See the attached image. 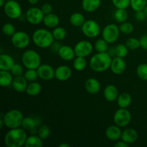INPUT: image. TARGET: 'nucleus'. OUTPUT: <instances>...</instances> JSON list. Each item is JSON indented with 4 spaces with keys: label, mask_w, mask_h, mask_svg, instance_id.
<instances>
[{
    "label": "nucleus",
    "mask_w": 147,
    "mask_h": 147,
    "mask_svg": "<svg viewBox=\"0 0 147 147\" xmlns=\"http://www.w3.org/2000/svg\"><path fill=\"white\" fill-rule=\"evenodd\" d=\"M27 138V133L23 128L11 129L4 136V144L8 147H21L24 146Z\"/></svg>",
    "instance_id": "1"
},
{
    "label": "nucleus",
    "mask_w": 147,
    "mask_h": 147,
    "mask_svg": "<svg viewBox=\"0 0 147 147\" xmlns=\"http://www.w3.org/2000/svg\"><path fill=\"white\" fill-rule=\"evenodd\" d=\"M112 59L109 53H98L90 58V67L92 70L97 73H102L111 67Z\"/></svg>",
    "instance_id": "2"
},
{
    "label": "nucleus",
    "mask_w": 147,
    "mask_h": 147,
    "mask_svg": "<svg viewBox=\"0 0 147 147\" xmlns=\"http://www.w3.org/2000/svg\"><path fill=\"white\" fill-rule=\"evenodd\" d=\"M33 42L40 48H48L54 42L55 38L53 32L46 29H38L32 34Z\"/></svg>",
    "instance_id": "3"
},
{
    "label": "nucleus",
    "mask_w": 147,
    "mask_h": 147,
    "mask_svg": "<svg viewBox=\"0 0 147 147\" xmlns=\"http://www.w3.org/2000/svg\"><path fill=\"white\" fill-rule=\"evenodd\" d=\"M4 126L8 129H16L22 126V123L24 119V116L22 111L17 109H12L7 111L2 116Z\"/></svg>",
    "instance_id": "4"
},
{
    "label": "nucleus",
    "mask_w": 147,
    "mask_h": 147,
    "mask_svg": "<svg viewBox=\"0 0 147 147\" xmlns=\"http://www.w3.org/2000/svg\"><path fill=\"white\" fill-rule=\"evenodd\" d=\"M23 65L27 69L37 70L41 65V57L38 53L33 50H26L22 57Z\"/></svg>",
    "instance_id": "5"
},
{
    "label": "nucleus",
    "mask_w": 147,
    "mask_h": 147,
    "mask_svg": "<svg viewBox=\"0 0 147 147\" xmlns=\"http://www.w3.org/2000/svg\"><path fill=\"white\" fill-rule=\"evenodd\" d=\"M3 8L6 15L11 20H16L21 17L22 12L21 5L15 0L7 1Z\"/></svg>",
    "instance_id": "6"
},
{
    "label": "nucleus",
    "mask_w": 147,
    "mask_h": 147,
    "mask_svg": "<svg viewBox=\"0 0 147 147\" xmlns=\"http://www.w3.org/2000/svg\"><path fill=\"white\" fill-rule=\"evenodd\" d=\"M113 121L121 128L126 127L131 121V113L127 109L119 108L114 113Z\"/></svg>",
    "instance_id": "7"
},
{
    "label": "nucleus",
    "mask_w": 147,
    "mask_h": 147,
    "mask_svg": "<svg viewBox=\"0 0 147 147\" xmlns=\"http://www.w3.org/2000/svg\"><path fill=\"white\" fill-rule=\"evenodd\" d=\"M120 32V29L116 24H109L103 28L102 31V37L109 44H112L117 41Z\"/></svg>",
    "instance_id": "8"
},
{
    "label": "nucleus",
    "mask_w": 147,
    "mask_h": 147,
    "mask_svg": "<svg viewBox=\"0 0 147 147\" xmlns=\"http://www.w3.org/2000/svg\"><path fill=\"white\" fill-rule=\"evenodd\" d=\"M81 30L83 34L89 38H95L98 37L100 32V25L93 20H86L81 27Z\"/></svg>",
    "instance_id": "9"
},
{
    "label": "nucleus",
    "mask_w": 147,
    "mask_h": 147,
    "mask_svg": "<svg viewBox=\"0 0 147 147\" xmlns=\"http://www.w3.org/2000/svg\"><path fill=\"white\" fill-rule=\"evenodd\" d=\"M11 44L18 49H24L30 45V37L27 32L17 31L11 36Z\"/></svg>",
    "instance_id": "10"
},
{
    "label": "nucleus",
    "mask_w": 147,
    "mask_h": 147,
    "mask_svg": "<svg viewBox=\"0 0 147 147\" xmlns=\"http://www.w3.org/2000/svg\"><path fill=\"white\" fill-rule=\"evenodd\" d=\"M44 17L45 14L42 12L41 9L35 7L29 9L25 14L27 21L34 25H37L42 22Z\"/></svg>",
    "instance_id": "11"
},
{
    "label": "nucleus",
    "mask_w": 147,
    "mask_h": 147,
    "mask_svg": "<svg viewBox=\"0 0 147 147\" xmlns=\"http://www.w3.org/2000/svg\"><path fill=\"white\" fill-rule=\"evenodd\" d=\"M93 48V45L88 40L79 41L74 47L76 56L83 57H88L91 54Z\"/></svg>",
    "instance_id": "12"
},
{
    "label": "nucleus",
    "mask_w": 147,
    "mask_h": 147,
    "mask_svg": "<svg viewBox=\"0 0 147 147\" xmlns=\"http://www.w3.org/2000/svg\"><path fill=\"white\" fill-rule=\"evenodd\" d=\"M37 73H38L39 78L43 80H51L54 78L55 73V70H54L51 65L48 64H42L40 65V67L37 69Z\"/></svg>",
    "instance_id": "13"
},
{
    "label": "nucleus",
    "mask_w": 147,
    "mask_h": 147,
    "mask_svg": "<svg viewBox=\"0 0 147 147\" xmlns=\"http://www.w3.org/2000/svg\"><path fill=\"white\" fill-rule=\"evenodd\" d=\"M110 68L115 75L122 74L126 68V63L124 59L116 56V57L112 59Z\"/></svg>",
    "instance_id": "14"
},
{
    "label": "nucleus",
    "mask_w": 147,
    "mask_h": 147,
    "mask_svg": "<svg viewBox=\"0 0 147 147\" xmlns=\"http://www.w3.org/2000/svg\"><path fill=\"white\" fill-rule=\"evenodd\" d=\"M72 76V70L68 66L60 65L55 69V78L59 81H66Z\"/></svg>",
    "instance_id": "15"
},
{
    "label": "nucleus",
    "mask_w": 147,
    "mask_h": 147,
    "mask_svg": "<svg viewBox=\"0 0 147 147\" xmlns=\"http://www.w3.org/2000/svg\"><path fill=\"white\" fill-rule=\"evenodd\" d=\"M121 135L122 131L121 130V127L116 124L109 126L106 130V138L110 141H119L121 139Z\"/></svg>",
    "instance_id": "16"
},
{
    "label": "nucleus",
    "mask_w": 147,
    "mask_h": 147,
    "mask_svg": "<svg viewBox=\"0 0 147 147\" xmlns=\"http://www.w3.org/2000/svg\"><path fill=\"white\" fill-rule=\"evenodd\" d=\"M27 83L28 81L24 76H15V78L13 79L11 85L15 91L18 93H24V92H26V89L28 86Z\"/></svg>",
    "instance_id": "17"
},
{
    "label": "nucleus",
    "mask_w": 147,
    "mask_h": 147,
    "mask_svg": "<svg viewBox=\"0 0 147 147\" xmlns=\"http://www.w3.org/2000/svg\"><path fill=\"white\" fill-rule=\"evenodd\" d=\"M85 89L90 94H96L100 90V83L97 79L94 78H90L85 82Z\"/></svg>",
    "instance_id": "18"
},
{
    "label": "nucleus",
    "mask_w": 147,
    "mask_h": 147,
    "mask_svg": "<svg viewBox=\"0 0 147 147\" xmlns=\"http://www.w3.org/2000/svg\"><path fill=\"white\" fill-rule=\"evenodd\" d=\"M57 53L60 58L65 61H70V60H74L75 56H76L74 48H72L68 45L61 46Z\"/></svg>",
    "instance_id": "19"
},
{
    "label": "nucleus",
    "mask_w": 147,
    "mask_h": 147,
    "mask_svg": "<svg viewBox=\"0 0 147 147\" xmlns=\"http://www.w3.org/2000/svg\"><path fill=\"white\" fill-rule=\"evenodd\" d=\"M139 138V134L134 129H126L122 131L121 140L129 144L135 143Z\"/></svg>",
    "instance_id": "20"
},
{
    "label": "nucleus",
    "mask_w": 147,
    "mask_h": 147,
    "mask_svg": "<svg viewBox=\"0 0 147 147\" xmlns=\"http://www.w3.org/2000/svg\"><path fill=\"white\" fill-rule=\"evenodd\" d=\"M103 96L105 99L109 102H113L117 100L119 96V91L117 88L113 85H109L103 90Z\"/></svg>",
    "instance_id": "21"
},
{
    "label": "nucleus",
    "mask_w": 147,
    "mask_h": 147,
    "mask_svg": "<svg viewBox=\"0 0 147 147\" xmlns=\"http://www.w3.org/2000/svg\"><path fill=\"white\" fill-rule=\"evenodd\" d=\"M43 24L48 28H55L60 24V18L54 13L45 14L42 21Z\"/></svg>",
    "instance_id": "22"
},
{
    "label": "nucleus",
    "mask_w": 147,
    "mask_h": 147,
    "mask_svg": "<svg viewBox=\"0 0 147 147\" xmlns=\"http://www.w3.org/2000/svg\"><path fill=\"white\" fill-rule=\"evenodd\" d=\"M15 64L11 56L7 54H2L0 56V70L10 71Z\"/></svg>",
    "instance_id": "23"
},
{
    "label": "nucleus",
    "mask_w": 147,
    "mask_h": 147,
    "mask_svg": "<svg viewBox=\"0 0 147 147\" xmlns=\"http://www.w3.org/2000/svg\"><path fill=\"white\" fill-rule=\"evenodd\" d=\"M101 4V0H83L82 7L86 12H93L96 11Z\"/></svg>",
    "instance_id": "24"
},
{
    "label": "nucleus",
    "mask_w": 147,
    "mask_h": 147,
    "mask_svg": "<svg viewBox=\"0 0 147 147\" xmlns=\"http://www.w3.org/2000/svg\"><path fill=\"white\" fill-rule=\"evenodd\" d=\"M132 102V97L129 93H123L119 95L117 98V104L119 108L127 109Z\"/></svg>",
    "instance_id": "25"
},
{
    "label": "nucleus",
    "mask_w": 147,
    "mask_h": 147,
    "mask_svg": "<svg viewBox=\"0 0 147 147\" xmlns=\"http://www.w3.org/2000/svg\"><path fill=\"white\" fill-rule=\"evenodd\" d=\"M12 74L7 70H0V86L1 87H8L12 83Z\"/></svg>",
    "instance_id": "26"
},
{
    "label": "nucleus",
    "mask_w": 147,
    "mask_h": 147,
    "mask_svg": "<svg viewBox=\"0 0 147 147\" xmlns=\"http://www.w3.org/2000/svg\"><path fill=\"white\" fill-rule=\"evenodd\" d=\"M42 90V86L37 82H30L26 89V93L30 96H36L40 93Z\"/></svg>",
    "instance_id": "27"
},
{
    "label": "nucleus",
    "mask_w": 147,
    "mask_h": 147,
    "mask_svg": "<svg viewBox=\"0 0 147 147\" xmlns=\"http://www.w3.org/2000/svg\"><path fill=\"white\" fill-rule=\"evenodd\" d=\"M85 22H86V20H85L84 16L80 12L73 13L70 17V24L74 27H82Z\"/></svg>",
    "instance_id": "28"
},
{
    "label": "nucleus",
    "mask_w": 147,
    "mask_h": 147,
    "mask_svg": "<svg viewBox=\"0 0 147 147\" xmlns=\"http://www.w3.org/2000/svg\"><path fill=\"white\" fill-rule=\"evenodd\" d=\"M24 146L26 147H42L43 146L42 139L38 135H32L27 138Z\"/></svg>",
    "instance_id": "29"
},
{
    "label": "nucleus",
    "mask_w": 147,
    "mask_h": 147,
    "mask_svg": "<svg viewBox=\"0 0 147 147\" xmlns=\"http://www.w3.org/2000/svg\"><path fill=\"white\" fill-rule=\"evenodd\" d=\"M37 126V121L36 119L31 116H27L24 117V119L22 123V127L27 131L34 130Z\"/></svg>",
    "instance_id": "30"
},
{
    "label": "nucleus",
    "mask_w": 147,
    "mask_h": 147,
    "mask_svg": "<svg viewBox=\"0 0 147 147\" xmlns=\"http://www.w3.org/2000/svg\"><path fill=\"white\" fill-rule=\"evenodd\" d=\"M109 44L104 39H98L95 42V50L98 53H107L109 49Z\"/></svg>",
    "instance_id": "31"
},
{
    "label": "nucleus",
    "mask_w": 147,
    "mask_h": 147,
    "mask_svg": "<svg viewBox=\"0 0 147 147\" xmlns=\"http://www.w3.org/2000/svg\"><path fill=\"white\" fill-rule=\"evenodd\" d=\"M87 65V61L86 57H77L74 59L73 61V67L77 71H83Z\"/></svg>",
    "instance_id": "32"
},
{
    "label": "nucleus",
    "mask_w": 147,
    "mask_h": 147,
    "mask_svg": "<svg viewBox=\"0 0 147 147\" xmlns=\"http://www.w3.org/2000/svg\"><path fill=\"white\" fill-rule=\"evenodd\" d=\"M128 18V12L124 9H117L114 12V19L119 23H123Z\"/></svg>",
    "instance_id": "33"
},
{
    "label": "nucleus",
    "mask_w": 147,
    "mask_h": 147,
    "mask_svg": "<svg viewBox=\"0 0 147 147\" xmlns=\"http://www.w3.org/2000/svg\"><path fill=\"white\" fill-rule=\"evenodd\" d=\"M52 32H53L55 40H57V41L63 40V39L65 38L66 34H67L66 30L63 27H58V26L57 27H55V28L53 29V31Z\"/></svg>",
    "instance_id": "34"
},
{
    "label": "nucleus",
    "mask_w": 147,
    "mask_h": 147,
    "mask_svg": "<svg viewBox=\"0 0 147 147\" xmlns=\"http://www.w3.org/2000/svg\"><path fill=\"white\" fill-rule=\"evenodd\" d=\"M129 53V48L124 44H119L115 47V54L117 57L124 58L127 56Z\"/></svg>",
    "instance_id": "35"
},
{
    "label": "nucleus",
    "mask_w": 147,
    "mask_h": 147,
    "mask_svg": "<svg viewBox=\"0 0 147 147\" xmlns=\"http://www.w3.org/2000/svg\"><path fill=\"white\" fill-rule=\"evenodd\" d=\"M147 4V0H131L130 6L135 11L144 10Z\"/></svg>",
    "instance_id": "36"
},
{
    "label": "nucleus",
    "mask_w": 147,
    "mask_h": 147,
    "mask_svg": "<svg viewBox=\"0 0 147 147\" xmlns=\"http://www.w3.org/2000/svg\"><path fill=\"white\" fill-rule=\"evenodd\" d=\"M136 75L142 80H147V64L142 63L136 68Z\"/></svg>",
    "instance_id": "37"
},
{
    "label": "nucleus",
    "mask_w": 147,
    "mask_h": 147,
    "mask_svg": "<svg viewBox=\"0 0 147 147\" xmlns=\"http://www.w3.org/2000/svg\"><path fill=\"white\" fill-rule=\"evenodd\" d=\"M125 45L127 46L129 50H136L139 47H141L140 40L135 38V37H130V38L127 39Z\"/></svg>",
    "instance_id": "38"
},
{
    "label": "nucleus",
    "mask_w": 147,
    "mask_h": 147,
    "mask_svg": "<svg viewBox=\"0 0 147 147\" xmlns=\"http://www.w3.org/2000/svg\"><path fill=\"white\" fill-rule=\"evenodd\" d=\"M37 134H38V136L42 140H45V139H47V138L50 137V134H51V129L47 125H43L39 129Z\"/></svg>",
    "instance_id": "39"
},
{
    "label": "nucleus",
    "mask_w": 147,
    "mask_h": 147,
    "mask_svg": "<svg viewBox=\"0 0 147 147\" xmlns=\"http://www.w3.org/2000/svg\"><path fill=\"white\" fill-rule=\"evenodd\" d=\"M24 78L27 79L28 82H34L39 77L37 70L35 69H27V71L24 74Z\"/></svg>",
    "instance_id": "40"
},
{
    "label": "nucleus",
    "mask_w": 147,
    "mask_h": 147,
    "mask_svg": "<svg viewBox=\"0 0 147 147\" xmlns=\"http://www.w3.org/2000/svg\"><path fill=\"white\" fill-rule=\"evenodd\" d=\"M2 32L5 35L11 37L16 32L15 27L11 23H5L2 26Z\"/></svg>",
    "instance_id": "41"
},
{
    "label": "nucleus",
    "mask_w": 147,
    "mask_h": 147,
    "mask_svg": "<svg viewBox=\"0 0 147 147\" xmlns=\"http://www.w3.org/2000/svg\"><path fill=\"white\" fill-rule=\"evenodd\" d=\"M119 29H120V31L123 34H129L134 31V25L131 23L124 22L121 23Z\"/></svg>",
    "instance_id": "42"
},
{
    "label": "nucleus",
    "mask_w": 147,
    "mask_h": 147,
    "mask_svg": "<svg viewBox=\"0 0 147 147\" xmlns=\"http://www.w3.org/2000/svg\"><path fill=\"white\" fill-rule=\"evenodd\" d=\"M111 1L113 6L116 9H124L130 6L131 3V0H111Z\"/></svg>",
    "instance_id": "43"
},
{
    "label": "nucleus",
    "mask_w": 147,
    "mask_h": 147,
    "mask_svg": "<svg viewBox=\"0 0 147 147\" xmlns=\"http://www.w3.org/2000/svg\"><path fill=\"white\" fill-rule=\"evenodd\" d=\"M11 73L13 76H22L23 73V67L20 64H14L13 65L12 68L11 69Z\"/></svg>",
    "instance_id": "44"
},
{
    "label": "nucleus",
    "mask_w": 147,
    "mask_h": 147,
    "mask_svg": "<svg viewBox=\"0 0 147 147\" xmlns=\"http://www.w3.org/2000/svg\"><path fill=\"white\" fill-rule=\"evenodd\" d=\"M147 18L146 14L144 13V10H141V11H136L135 14V19L139 22H143Z\"/></svg>",
    "instance_id": "45"
},
{
    "label": "nucleus",
    "mask_w": 147,
    "mask_h": 147,
    "mask_svg": "<svg viewBox=\"0 0 147 147\" xmlns=\"http://www.w3.org/2000/svg\"><path fill=\"white\" fill-rule=\"evenodd\" d=\"M53 6L51 5L49 3H46V4H44L41 7V9L42 11V12L44 13L45 15L47 14H50V13H52L53 11Z\"/></svg>",
    "instance_id": "46"
},
{
    "label": "nucleus",
    "mask_w": 147,
    "mask_h": 147,
    "mask_svg": "<svg viewBox=\"0 0 147 147\" xmlns=\"http://www.w3.org/2000/svg\"><path fill=\"white\" fill-rule=\"evenodd\" d=\"M139 40H140L141 47L144 50H147V34L142 36Z\"/></svg>",
    "instance_id": "47"
},
{
    "label": "nucleus",
    "mask_w": 147,
    "mask_h": 147,
    "mask_svg": "<svg viewBox=\"0 0 147 147\" xmlns=\"http://www.w3.org/2000/svg\"><path fill=\"white\" fill-rule=\"evenodd\" d=\"M114 146L116 147H129V144L126 143L125 142H123V140H121L120 142H118L116 144H115Z\"/></svg>",
    "instance_id": "48"
},
{
    "label": "nucleus",
    "mask_w": 147,
    "mask_h": 147,
    "mask_svg": "<svg viewBox=\"0 0 147 147\" xmlns=\"http://www.w3.org/2000/svg\"><path fill=\"white\" fill-rule=\"evenodd\" d=\"M27 1H28V2L30 3V4L34 5V4H36L37 2H38L39 0H27Z\"/></svg>",
    "instance_id": "49"
},
{
    "label": "nucleus",
    "mask_w": 147,
    "mask_h": 147,
    "mask_svg": "<svg viewBox=\"0 0 147 147\" xmlns=\"http://www.w3.org/2000/svg\"><path fill=\"white\" fill-rule=\"evenodd\" d=\"M70 145L69 144H65V143H62L59 145V147H70Z\"/></svg>",
    "instance_id": "50"
},
{
    "label": "nucleus",
    "mask_w": 147,
    "mask_h": 147,
    "mask_svg": "<svg viewBox=\"0 0 147 147\" xmlns=\"http://www.w3.org/2000/svg\"><path fill=\"white\" fill-rule=\"evenodd\" d=\"M6 1H7L6 0H0V7H4L6 4Z\"/></svg>",
    "instance_id": "51"
},
{
    "label": "nucleus",
    "mask_w": 147,
    "mask_h": 147,
    "mask_svg": "<svg viewBox=\"0 0 147 147\" xmlns=\"http://www.w3.org/2000/svg\"><path fill=\"white\" fill-rule=\"evenodd\" d=\"M144 13H145V14H146V17H147V4H146V7H145V8L144 9Z\"/></svg>",
    "instance_id": "52"
},
{
    "label": "nucleus",
    "mask_w": 147,
    "mask_h": 147,
    "mask_svg": "<svg viewBox=\"0 0 147 147\" xmlns=\"http://www.w3.org/2000/svg\"><path fill=\"white\" fill-rule=\"evenodd\" d=\"M6 1H9V0H6Z\"/></svg>",
    "instance_id": "53"
}]
</instances>
